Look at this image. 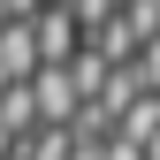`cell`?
<instances>
[{"label": "cell", "mask_w": 160, "mask_h": 160, "mask_svg": "<svg viewBox=\"0 0 160 160\" xmlns=\"http://www.w3.org/2000/svg\"><path fill=\"white\" fill-rule=\"evenodd\" d=\"M46 8H61V0H46Z\"/></svg>", "instance_id": "7a4b0ae2"}, {"label": "cell", "mask_w": 160, "mask_h": 160, "mask_svg": "<svg viewBox=\"0 0 160 160\" xmlns=\"http://www.w3.org/2000/svg\"><path fill=\"white\" fill-rule=\"evenodd\" d=\"M69 160H99V145H69Z\"/></svg>", "instance_id": "6da1fadb"}]
</instances>
